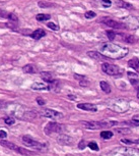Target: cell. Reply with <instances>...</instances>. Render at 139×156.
<instances>
[{"label": "cell", "mask_w": 139, "mask_h": 156, "mask_svg": "<svg viewBox=\"0 0 139 156\" xmlns=\"http://www.w3.org/2000/svg\"><path fill=\"white\" fill-rule=\"evenodd\" d=\"M8 18L10 21H12V23L17 24V21H18V18L15 15V14H13V13H8V18Z\"/></svg>", "instance_id": "cell-29"}, {"label": "cell", "mask_w": 139, "mask_h": 156, "mask_svg": "<svg viewBox=\"0 0 139 156\" xmlns=\"http://www.w3.org/2000/svg\"><path fill=\"white\" fill-rule=\"evenodd\" d=\"M116 4H117V6H118V7H121V8H125V9H133L132 4L128 3V2L123 1V0H118V1L116 2Z\"/></svg>", "instance_id": "cell-20"}, {"label": "cell", "mask_w": 139, "mask_h": 156, "mask_svg": "<svg viewBox=\"0 0 139 156\" xmlns=\"http://www.w3.org/2000/svg\"><path fill=\"white\" fill-rule=\"evenodd\" d=\"M68 98H70V99H76V97H73V95H68Z\"/></svg>", "instance_id": "cell-41"}, {"label": "cell", "mask_w": 139, "mask_h": 156, "mask_svg": "<svg viewBox=\"0 0 139 156\" xmlns=\"http://www.w3.org/2000/svg\"><path fill=\"white\" fill-rule=\"evenodd\" d=\"M137 98L139 99V90H138V92H137Z\"/></svg>", "instance_id": "cell-43"}, {"label": "cell", "mask_w": 139, "mask_h": 156, "mask_svg": "<svg viewBox=\"0 0 139 156\" xmlns=\"http://www.w3.org/2000/svg\"><path fill=\"white\" fill-rule=\"evenodd\" d=\"M87 146H88V147H90L92 150H95V151H98V150H99V146H98V144L95 143V142H90V143H88Z\"/></svg>", "instance_id": "cell-32"}, {"label": "cell", "mask_w": 139, "mask_h": 156, "mask_svg": "<svg viewBox=\"0 0 139 156\" xmlns=\"http://www.w3.org/2000/svg\"><path fill=\"white\" fill-rule=\"evenodd\" d=\"M74 78H75L76 79V80H78V81H83V80H85V77L84 76H80V75H76V74H75V75H74Z\"/></svg>", "instance_id": "cell-38"}, {"label": "cell", "mask_w": 139, "mask_h": 156, "mask_svg": "<svg viewBox=\"0 0 139 156\" xmlns=\"http://www.w3.org/2000/svg\"><path fill=\"white\" fill-rule=\"evenodd\" d=\"M103 23L105 24L108 27L112 28V29H116V30H122V29H127V26L124 23H120V21H114L112 18H104L100 20Z\"/></svg>", "instance_id": "cell-7"}, {"label": "cell", "mask_w": 139, "mask_h": 156, "mask_svg": "<svg viewBox=\"0 0 139 156\" xmlns=\"http://www.w3.org/2000/svg\"><path fill=\"white\" fill-rule=\"evenodd\" d=\"M100 137H102L104 140H109L113 137V133L111 131H103L100 133Z\"/></svg>", "instance_id": "cell-23"}, {"label": "cell", "mask_w": 139, "mask_h": 156, "mask_svg": "<svg viewBox=\"0 0 139 156\" xmlns=\"http://www.w3.org/2000/svg\"><path fill=\"white\" fill-rule=\"evenodd\" d=\"M41 77H42L43 80L47 82V83H53L55 81L54 76L52 75L51 73H49V71H43V73L41 74Z\"/></svg>", "instance_id": "cell-13"}, {"label": "cell", "mask_w": 139, "mask_h": 156, "mask_svg": "<svg viewBox=\"0 0 139 156\" xmlns=\"http://www.w3.org/2000/svg\"><path fill=\"white\" fill-rule=\"evenodd\" d=\"M103 3H104V6L105 7H109L111 5V0H102Z\"/></svg>", "instance_id": "cell-39"}, {"label": "cell", "mask_w": 139, "mask_h": 156, "mask_svg": "<svg viewBox=\"0 0 139 156\" xmlns=\"http://www.w3.org/2000/svg\"><path fill=\"white\" fill-rule=\"evenodd\" d=\"M116 33L114 32V31H107V36L108 38H109L110 40H114L116 39Z\"/></svg>", "instance_id": "cell-31"}, {"label": "cell", "mask_w": 139, "mask_h": 156, "mask_svg": "<svg viewBox=\"0 0 139 156\" xmlns=\"http://www.w3.org/2000/svg\"><path fill=\"white\" fill-rule=\"evenodd\" d=\"M2 106H3V102H2V101H0V108H1Z\"/></svg>", "instance_id": "cell-42"}, {"label": "cell", "mask_w": 139, "mask_h": 156, "mask_svg": "<svg viewBox=\"0 0 139 156\" xmlns=\"http://www.w3.org/2000/svg\"><path fill=\"white\" fill-rule=\"evenodd\" d=\"M120 37H121V40L124 41V42L126 43H129V44H133V43H135V37L132 35H124V34H120L119 35Z\"/></svg>", "instance_id": "cell-15"}, {"label": "cell", "mask_w": 139, "mask_h": 156, "mask_svg": "<svg viewBox=\"0 0 139 156\" xmlns=\"http://www.w3.org/2000/svg\"><path fill=\"white\" fill-rule=\"evenodd\" d=\"M4 122H5L6 124H8V126H11V124H13L15 121H14L13 117L11 116H6L5 118H4Z\"/></svg>", "instance_id": "cell-28"}, {"label": "cell", "mask_w": 139, "mask_h": 156, "mask_svg": "<svg viewBox=\"0 0 139 156\" xmlns=\"http://www.w3.org/2000/svg\"><path fill=\"white\" fill-rule=\"evenodd\" d=\"M110 156H139V149L132 147H119L112 150Z\"/></svg>", "instance_id": "cell-3"}, {"label": "cell", "mask_w": 139, "mask_h": 156, "mask_svg": "<svg viewBox=\"0 0 139 156\" xmlns=\"http://www.w3.org/2000/svg\"><path fill=\"white\" fill-rule=\"evenodd\" d=\"M16 152L20 153V154H23V155H27V156H30V155L33 154L32 151H28V150L25 149V148H21V147H18L17 150H16Z\"/></svg>", "instance_id": "cell-24"}, {"label": "cell", "mask_w": 139, "mask_h": 156, "mask_svg": "<svg viewBox=\"0 0 139 156\" xmlns=\"http://www.w3.org/2000/svg\"><path fill=\"white\" fill-rule=\"evenodd\" d=\"M41 116L44 117H48V118L51 119H61L63 117V114L59 111H56V110L53 109H43L41 111Z\"/></svg>", "instance_id": "cell-8"}, {"label": "cell", "mask_w": 139, "mask_h": 156, "mask_svg": "<svg viewBox=\"0 0 139 156\" xmlns=\"http://www.w3.org/2000/svg\"><path fill=\"white\" fill-rule=\"evenodd\" d=\"M37 103H38L39 105H45V104H46V101H45V100L43 99V98L38 97V98H37Z\"/></svg>", "instance_id": "cell-37"}, {"label": "cell", "mask_w": 139, "mask_h": 156, "mask_svg": "<svg viewBox=\"0 0 139 156\" xmlns=\"http://www.w3.org/2000/svg\"><path fill=\"white\" fill-rule=\"evenodd\" d=\"M87 55L90 57V58H93V59H95V60H103L104 58H106L102 53L97 52V51H88Z\"/></svg>", "instance_id": "cell-14"}, {"label": "cell", "mask_w": 139, "mask_h": 156, "mask_svg": "<svg viewBox=\"0 0 139 156\" xmlns=\"http://www.w3.org/2000/svg\"><path fill=\"white\" fill-rule=\"evenodd\" d=\"M100 88H102V90L104 91L105 93H107V94L111 93V87H110V85L107 83V82L102 81V82L100 83Z\"/></svg>", "instance_id": "cell-21"}, {"label": "cell", "mask_w": 139, "mask_h": 156, "mask_svg": "<svg viewBox=\"0 0 139 156\" xmlns=\"http://www.w3.org/2000/svg\"><path fill=\"white\" fill-rule=\"evenodd\" d=\"M47 27L49 28V29H51V30H53V31H58L59 30V26H57L56 24L55 23H48L47 24Z\"/></svg>", "instance_id": "cell-30"}, {"label": "cell", "mask_w": 139, "mask_h": 156, "mask_svg": "<svg viewBox=\"0 0 139 156\" xmlns=\"http://www.w3.org/2000/svg\"><path fill=\"white\" fill-rule=\"evenodd\" d=\"M128 65L130 68H132L134 71H136L137 73H139V60L137 58H132L128 61Z\"/></svg>", "instance_id": "cell-17"}, {"label": "cell", "mask_w": 139, "mask_h": 156, "mask_svg": "<svg viewBox=\"0 0 139 156\" xmlns=\"http://www.w3.org/2000/svg\"><path fill=\"white\" fill-rule=\"evenodd\" d=\"M102 69L105 74L109 76H113V77H119L122 75V69L119 68V66L115 65V64H111V63H105L102 64Z\"/></svg>", "instance_id": "cell-5"}, {"label": "cell", "mask_w": 139, "mask_h": 156, "mask_svg": "<svg viewBox=\"0 0 139 156\" xmlns=\"http://www.w3.org/2000/svg\"><path fill=\"white\" fill-rule=\"evenodd\" d=\"M50 18H51V16H50L49 14L39 13V14H37V16H36V20L38 21H49Z\"/></svg>", "instance_id": "cell-22"}, {"label": "cell", "mask_w": 139, "mask_h": 156, "mask_svg": "<svg viewBox=\"0 0 139 156\" xmlns=\"http://www.w3.org/2000/svg\"><path fill=\"white\" fill-rule=\"evenodd\" d=\"M6 137H7L6 132H4V131H0V139H5Z\"/></svg>", "instance_id": "cell-40"}, {"label": "cell", "mask_w": 139, "mask_h": 156, "mask_svg": "<svg viewBox=\"0 0 139 156\" xmlns=\"http://www.w3.org/2000/svg\"><path fill=\"white\" fill-rule=\"evenodd\" d=\"M85 147H86V143H85V141H80L79 144H78V148H79L80 150H83V149H85Z\"/></svg>", "instance_id": "cell-34"}, {"label": "cell", "mask_w": 139, "mask_h": 156, "mask_svg": "<svg viewBox=\"0 0 139 156\" xmlns=\"http://www.w3.org/2000/svg\"><path fill=\"white\" fill-rule=\"evenodd\" d=\"M30 36L35 40H40L41 38H43L44 36H46V32H45L43 29H38V30L33 31Z\"/></svg>", "instance_id": "cell-12"}, {"label": "cell", "mask_w": 139, "mask_h": 156, "mask_svg": "<svg viewBox=\"0 0 139 156\" xmlns=\"http://www.w3.org/2000/svg\"><path fill=\"white\" fill-rule=\"evenodd\" d=\"M57 141H58L59 144H61V145H72L74 143V139L72 137L70 136H67V135H60L58 137V139H57Z\"/></svg>", "instance_id": "cell-9"}, {"label": "cell", "mask_w": 139, "mask_h": 156, "mask_svg": "<svg viewBox=\"0 0 139 156\" xmlns=\"http://www.w3.org/2000/svg\"><path fill=\"white\" fill-rule=\"evenodd\" d=\"M77 108L92 112H95L98 110V107L95 104H92V103H79V104H77Z\"/></svg>", "instance_id": "cell-11"}, {"label": "cell", "mask_w": 139, "mask_h": 156, "mask_svg": "<svg viewBox=\"0 0 139 156\" xmlns=\"http://www.w3.org/2000/svg\"><path fill=\"white\" fill-rule=\"evenodd\" d=\"M66 129V127L64 124H58V122H49L47 124V126L45 127V133L47 135H51L53 133H62L64 132Z\"/></svg>", "instance_id": "cell-6"}, {"label": "cell", "mask_w": 139, "mask_h": 156, "mask_svg": "<svg viewBox=\"0 0 139 156\" xmlns=\"http://www.w3.org/2000/svg\"><path fill=\"white\" fill-rule=\"evenodd\" d=\"M0 18H8V13H7L6 11L1 10V9H0Z\"/></svg>", "instance_id": "cell-36"}, {"label": "cell", "mask_w": 139, "mask_h": 156, "mask_svg": "<svg viewBox=\"0 0 139 156\" xmlns=\"http://www.w3.org/2000/svg\"><path fill=\"white\" fill-rule=\"evenodd\" d=\"M79 85L81 86V87H87L88 85H90V82H88L87 80H83V81H80L79 82Z\"/></svg>", "instance_id": "cell-35"}, {"label": "cell", "mask_w": 139, "mask_h": 156, "mask_svg": "<svg viewBox=\"0 0 139 156\" xmlns=\"http://www.w3.org/2000/svg\"><path fill=\"white\" fill-rule=\"evenodd\" d=\"M127 76H128V79L130 81L131 85L133 87H135L137 90H139V78L138 76L136 75V73H133V71H128L127 73Z\"/></svg>", "instance_id": "cell-10"}, {"label": "cell", "mask_w": 139, "mask_h": 156, "mask_svg": "<svg viewBox=\"0 0 139 156\" xmlns=\"http://www.w3.org/2000/svg\"><path fill=\"white\" fill-rule=\"evenodd\" d=\"M38 4H39V6L41 8H48V7H51L54 5V4L49 3V2H46V1H39Z\"/></svg>", "instance_id": "cell-26"}, {"label": "cell", "mask_w": 139, "mask_h": 156, "mask_svg": "<svg viewBox=\"0 0 139 156\" xmlns=\"http://www.w3.org/2000/svg\"><path fill=\"white\" fill-rule=\"evenodd\" d=\"M128 52V48L122 47L111 42L104 43L100 46V53H102L105 57L111 59H121L125 57Z\"/></svg>", "instance_id": "cell-1"}, {"label": "cell", "mask_w": 139, "mask_h": 156, "mask_svg": "<svg viewBox=\"0 0 139 156\" xmlns=\"http://www.w3.org/2000/svg\"><path fill=\"white\" fill-rule=\"evenodd\" d=\"M122 143L126 144V145H131V144H138L139 140H129V139H122Z\"/></svg>", "instance_id": "cell-27"}, {"label": "cell", "mask_w": 139, "mask_h": 156, "mask_svg": "<svg viewBox=\"0 0 139 156\" xmlns=\"http://www.w3.org/2000/svg\"><path fill=\"white\" fill-rule=\"evenodd\" d=\"M23 73H25V74H36V73H38V69L35 65H33V64H27V65H25L23 68Z\"/></svg>", "instance_id": "cell-16"}, {"label": "cell", "mask_w": 139, "mask_h": 156, "mask_svg": "<svg viewBox=\"0 0 139 156\" xmlns=\"http://www.w3.org/2000/svg\"><path fill=\"white\" fill-rule=\"evenodd\" d=\"M0 144H1L2 146H4V147L8 148V149H10V150H13V151H16L18 148V146L15 145V144H13L11 142H7V141H4V140L0 141Z\"/></svg>", "instance_id": "cell-18"}, {"label": "cell", "mask_w": 139, "mask_h": 156, "mask_svg": "<svg viewBox=\"0 0 139 156\" xmlns=\"http://www.w3.org/2000/svg\"><path fill=\"white\" fill-rule=\"evenodd\" d=\"M84 16L86 18H93L97 16V14H95V13H93V11H86Z\"/></svg>", "instance_id": "cell-33"}, {"label": "cell", "mask_w": 139, "mask_h": 156, "mask_svg": "<svg viewBox=\"0 0 139 156\" xmlns=\"http://www.w3.org/2000/svg\"><path fill=\"white\" fill-rule=\"evenodd\" d=\"M83 127L87 130H99V129H107L111 128L117 124V121H83L81 122Z\"/></svg>", "instance_id": "cell-2"}, {"label": "cell", "mask_w": 139, "mask_h": 156, "mask_svg": "<svg viewBox=\"0 0 139 156\" xmlns=\"http://www.w3.org/2000/svg\"><path fill=\"white\" fill-rule=\"evenodd\" d=\"M32 88L33 90H39V91H43V90H49V87L44 83H35L32 85Z\"/></svg>", "instance_id": "cell-19"}, {"label": "cell", "mask_w": 139, "mask_h": 156, "mask_svg": "<svg viewBox=\"0 0 139 156\" xmlns=\"http://www.w3.org/2000/svg\"><path fill=\"white\" fill-rule=\"evenodd\" d=\"M115 132L118 134H122V135H128L131 133V131L128 128H119V129H115Z\"/></svg>", "instance_id": "cell-25"}, {"label": "cell", "mask_w": 139, "mask_h": 156, "mask_svg": "<svg viewBox=\"0 0 139 156\" xmlns=\"http://www.w3.org/2000/svg\"><path fill=\"white\" fill-rule=\"evenodd\" d=\"M23 142L25 143L28 147L33 148V149L38 150V151H45L47 149L46 145H44V144H42V143L38 142V141L33 140L32 137H30V136H23Z\"/></svg>", "instance_id": "cell-4"}]
</instances>
